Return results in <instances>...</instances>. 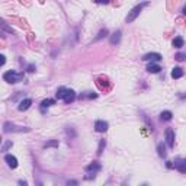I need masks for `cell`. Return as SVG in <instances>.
<instances>
[{
  "mask_svg": "<svg viewBox=\"0 0 186 186\" xmlns=\"http://www.w3.org/2000/svg\"><path fill=\"white\" fill-rule=\"evenodd\" d=\"M185 58H186V54H182V52L176 54V60H178V61H183Z\"/></svg>",
  "mask_w": 186,
  "mask_h": 186,
  "instance_id": "cb8c5ba5",
  "label": "cell"
},
{
  "mask_svg": "<svg viewBox=\"0 0 186 186\" xmlns=\"http://www.w3.org/2000/svg\"><path fill=\"white\" fill-rule=\"evenodd\" d=\"M31 105H32V100H31V99H24V100L19 103L17 109L24 112V111H26V109H29V106H31Z\"/></svg>",
  "mask_w": 186,
  "mask_h": 186,
  "instance_id": "30bf717a",
  "label": "cell"
},
{
  "mask_svg": "<svg viewBox=\"0 0 186 186\" xmlns=\"http://www.w3.org/2000/svg\"><path fill=\"white\" fill-rule=\"evenodd\" d=\"M67 92H68L67 87H58V90H57V99H64Z\"/></svg>",
  "mask_w": 186,
  "mask_h": 186,
  "instance_id": "ac0fdd59",
  "label": "cell"
},
{
  "mask_svg": "<svg viewBox=\"0 0 186 186\" xmlns=\"http://www.w3.org/2000/svg\"><path fill=\"white\" fill-rule=\"evenodd\" d=\"M143 60L144 61H160L162 55L159 52H148V54H146V55L143 57Z\"/></svg>",
  "mask_w": 186,
  "mask_h": 186,
  "instance_id": "52a82bcc",
  "label": "cell"
},
{
  "mask_svg": "<svg viewBox=\"0 0 186 186\" xmlns=\"http://www.w3.org/2000/svg\"><path fill=\"white\" fill-rule=\"evenodd\" d=\"M95 130L97 132H105L108 130V122L106 121H96L95 122Z\"/></svg>",
  "mask_w": 186,
  "mask_h": 186,
  "instance_id": "ba28073f",
  "label": "cell"
},
{
  "mask_svg": "<svg viewBox=\"0 0 186 186\" xmlns=\"http://www.w3.org/2000/svg\"><path fill=\"white\" fill-rule=\"evenodd\" d=\"M3 79L8 83H17V81H20L24 79V73H16V71L10 70V71H6L3 74Z\"/></svg>",
  "mask_w": 186,
  "mask_h": 186,
  "instance_id": "7a4b0ae2",
  "label": "cell"
},
{
  "mask_svg": "<svg viewBox=\"0 0 186 186\" xmlns=\"http://www.w3.org/2000/svg\"><path fill=\"white\" fill-rule=\"evenodd\" d=\"M157 151H159V156L160 157H166V147L163 146V143H160L157 146Z\"/></svg>",
  "mask_w": 186,
  "mask_h": 186,
  "instance_id": "d6986e66",
  "label": "cell"
},
{
  "mask_svg": "<svg viewBox=\"0 0 186 186\" xmlns=\"http://www.w3.org/2000/svg\"><path fill=\"white\" fill-rule=\"evenodd\" d=\"M12 146V143H10V141H8V143H6V144H5V146H3V148H2V151H6V150H8L9 147Z\"/></svg>",
  "mask_w": 186,
  "mask_h": 186,
  "instance_id": "d4e9b609",
  "label": "cell"
},
{
  "mask_svg": "<svg viewBox=\"0 0 186 186\" xmlns=\"http://www.w3.org/2000/svg\"><path fill=\"white\" fill-rule=\"evenodd\" d=\"M74 99H76V93H74V90L68 89V92L65 93V96H64V99H63V100H64L65 103H71Z\"/></svg>",
  "mask_w": 186,
  "mask_h": 186,
  "instance_id": "8fae6325",
  "label": "cell"
},
{
  "mask_svg": "<svg viewBox=\"0 0 186 186\" xmlns=\"http://www.w3.org/2000/svg\"><path fill=\"white\" fill-rule=\"evenodd\" d=\"M10 131H13V132H24V131H29V128L16 127V125H12V124L6 122V124H5V132H10Z\"/></svg>",
  "mask_w": 186,
  "mask_h": 186,
  "instance_id": "277c9868",
  "label": "cell"
},
{
  "mask_svg": "<svg viewBox=\"0 0 186 186\" xmlns=\"http://www.w3.org/2000/svg\"><path fill=\"white\" fill-rule=\"evenodd\" d=\"M106 35H108V31H106V29H102L100 32L97 33V36H96V38H95V41L102 39V38H103V36H106Z\"/></svg>",
  "mask_w": 186,
  "mask_h": 186,
  "instance_id": "44dd1931",
  "label": "cell"
},
{
  "mask_svg": "<svg viewBox=\"0 0 186 186\" xmlns=\"http://www.w3.org/2000/svg\"><path fill=\"white\" fill-rule=\"evenodd\" d=\"M121 41V31H116V32L112 33V36H111V44L115 45V44H118Z\"/></svg>",
  "mask_w": 186,
  "mask_h": 186,
  "instance_id": "9a60e30c",
  "label": "cell"
},
{
  "mask_svg": "<svg viewBox=\"0 0 186 186\" xmlns=\"http://www.w3.org/2000/svg\"><path fill=\"white\" fill-rule=\"evenodd\" d=\"M160 70H162V67L157 64V63H151V64L147 65V71L148 73H159Z\"/></svg>",
  "mask_w": 186,
  "mask_h": 186,
  "instance_id": "7c38bea8",
  "label": "cell"
},
{
  "mask_svg": "<svg viewBox=\"0 0 186 186\" xmlns=\"http://www.w3.org/2000/svg\"><path fill=\"white\" fill-rule=\"evenodd\" d=\"M96 99L97 95H95V93H92V92H86V95H80V99Z\"/></svg>",
  "mask_w": 186,
  "mask_h": 186,
  "instance_id": "ffe728a7",
  "label": "cell"
},
{
  "mask_svg": "<svg viewBox=\"0 0 186 186\" xmlns=\"http://www.w3.org/2000/svg\"><path fill=\"white\" fill-rule=\"evenodd\" d=\"M57 146H58V141L57 140H51V141H48L45 144V148H48V147H57Z\"/></svg>",
  "mask_w": 186,
  "mask_h": 186,
  "instance_id": "7402d4cb",
  "label": "cell"
},
{
  "mask_svg": "<svg viewBox=\"0 0 186 186\" xmlns=\"http://www.w3.org/2000/svg\"><path fill=\"white\" fill-rule=\"evenodd\" d=\"M183 76V70L180 68V67H175L173 70H172V77L173 79H180Z\"/></svg>",
  "mask_w": 186,
  "mask_h": 186,
  "instance_id": "5bb4252c",
  "label": "cell"
},
{
  "mask_svg": "<svg viewBox=\"0 0 186 186\" xmlns=\"http://www.w3.org/2000/svg\"><path fill=\"white\" fill-rule=\"evenodd\" d=\"M173 118V113L170 112V111H164V112L160 113V119L162 121H170Z\"/></svg>",
  "mask_w": 186,
  "mask_h": 186,
  "instance_id": "2e32d148",
  "label": "cell"
},
{
  "mask_svg": "<svg viewBox=\"0 0 186 186\" xmlns=\"http://www.w3.org/2000/svg\"><path fill=\"white\" fill-rule=\"evenodd\" d=\"M54 103H55L54 99H45V100H42V103H41V112H45V108H49V106L54 105Z\"/></svg>",
  "mask_w": 186,
  "mask_h": 186,
  "instance_id": "4fadbf2b",
  "label": "cell"
},
{
  "mask_svg": "<svg viewBox=\"0 0 186 186\" xmlns=\"http://www.w3.org/2000/svg\"><path fill=\"white\" fill-rule=\"evenodd\" d=\"M147 5H148V2H144V3H141V5H137L135 8L131 9V12L128 13V16H127V22L128 24H131V22H134L135 19H137V16L143 12V9L146 8Z\"/></svg>",
  "mask_w": 186,
  "mask_h": 186,
  "instance_id": "6da1fadb",
  "label": "cell"
},
{
  "mask_svg": "<svg viewBox=\"0 0 186 186\" xmlns=\"http://www.w3.org/2000/svg\"><path fill=\"white\" fill-rule=\"evenodd\" d=\"M100 167H102V166H100L97 162H93L92 164H89V166L86 167V172L89 173V176H86V179L95 178V173H96V172H99V170H100Z\"/></svg>",
  "mask_w": 186,
  "mask_h": 186,
  "instance_id": "3957f363",
  "label": "cell"
},
{
  "mask_svg": "<svg viewBox=\"0 0 186 186\" xmlns=\"http://www.w3.org/2000/svg\"><path fill=\"white\" fill-rule=\"evenodd\" d=\"M5 162L8 163V166L10 167V169H16L17 167V159L15 157V156H12V154H6Z\"/></svg>",
  "mask_w": 186,
  "mask_h": 186,
  "instance_id": "8992f818",
  "label": "cell"
},
{
  "mask_svg": "<svg viewBox=\"0 0 186 186\" xmlns=\"http://www.w3.org/2000/svg\"><path fill=\"white\" fill-rule=\"evenodd\" d=\"M172 44H173L175 48H180V47H183V38H182V36H176Z\"/></svg>",
  "mask_w": 186,
  "mask_h": 186,
  "instance_id": "e0dca14e",
  "label": "cell"
},
{
  "mask_svg": "<svg viewBox=\"0 0 186 186\" xmlns=\"http://www.w3.org/2000/svg\"><path fill=\"white\" fill-rule=\"evenodd\" d=\"M97 5H108L109 3V0H95Z\"/></svg>",
  "mask_w": 186,
  "mask_h": 186,
  "instance_id": "484cf974",
  "label": "cell"
},
{
  "mask_svg": "<svg viewBox=\"0 0 186 186\" xmlns=\"http://www.w3.org/2000/svg\"><path fill=\"white\" fill-rule=\"evenodd\" d=\"M103 147H105V140H102V141H100V144H99V148H97V154H99V156L102 154V150H103Z\"/></svg>",
  "mask_w": 186,
  "mask_h": 186,
  "instance_id": "603a6c76",
  "label": "cell"
},
{
  "mask_svg": "<svg viewBox=\"0 0 186 186\" xmlns=\"http://www.w3.org/2000/svg\"><path fill=\"white\" fill-rule=\"evenodd\" d=\"M175 169H178L180 173H186V159L178 160V162L175 163Z\"/></svg>",
  "mask_w": 186,
  "mask_h": 186,
  "instance_id": "9c48e42d",
  "label": "cell"
},
{
  "mask_svg": "<svg viewBox=\"0 0 186 186\" xmlns=\"http://www.w3.org/2000/svg\"><path fill=\"white\" fill-rule=\"evenodd\" d=\"M28 71H31V73H32V71H35V65H33V64L29 65V67H28Z\"/></svg>",
  "mask_w": 186,
  "mask_h": 186,
  "instance_id": "4316f807",
  "label": "cell"
},
{
  "mask_svg": "<svg viewBox=\"0 0 186 186\" xmlns=\"http://www.w3.org/2000/svg\"><path fill=\"white\" fill-rule=\"evenodd\" d=\"M0 58H2V61H0V63H2V65L5 64V61H6V60H5V55H0Z\"/></svg>",
  "mask_w": 186,
  "mask_h": 186,
  "instance_id": "83f0119b",
  "label": "cell"
},
{
  "mask_svg": "<svg viewBox=\"0 0 186 186\" xmlns=\"http://www.w3.org/2000/svg\"><path fill=\"white\" fill-rule=\"evenodd\" d=\"M166 143H167L169 148H173V147H175V131L172 130V128H167V130H166Z\"/></svg>",
  "mask_w": 186,
  "mask_h": 186,
  "instance_id": "5b68a950",
  "label": "cell"
},
{
  "mask_svg": "<svg viewBox=\"0 0 186 186\" xmlns=\"http://www.w3.org/2000/svg\"><path fill=\"white\" fill-rule=\"evenodd\" d=\"M182 13H183V15H185V16H186V6H185V8H183V10H182Z\"/></svg>",
  "mask_w": 186,
  "mask_h": 186,
  "instance_id": "f1b7e54d",
  "label": "cell"
}]
</instances>
